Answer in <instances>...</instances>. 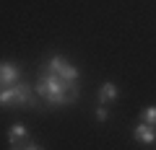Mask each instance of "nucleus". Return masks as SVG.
<instances>
[{
    "mask_svg": "<svg viewBox=\"0 0 156 150\" xmlns=\"http://www.w3.org/2000/svg\"><path fill=\"white\" fill-rule=\"evenodd\" d=\"M133 137L138 140V142H143V145H154L156 142V127H151V124H146V122H138L135 129H133Z\"/></svg>",
    "mask_w": 156,
    "mask_h": 150,
    "instance_id": "obj_3",
    "label": "nucleus"
},
{
    "mask_svg": "<svg viewBox=\"0 0 156 150\" xmlns=\"http://www.w3.org/2000/svg\"><path fill=\"white\" fill-rule=\"evenodd\" d=\"M8 142L11 145H23V142H29V129L23 127V124H11L8 127Z\"/></svg>",
    "mask_w": 156,
    "mask_h": 150,
    "instance_id": "obj_4",
    "label": "nucleus"
},
{
    "mask_svg": "<svg viewBox=\"0 0 156 150\" xmlns=\"http://www.w3.org/2000/svg\"><path fill=\"white\" fill-rule=\"evenodd\" d=\"M21 80V70L13 62H0V88H13Z\"/></svg>",
    "mask_w": 156,
    "mask_h": 150,
    "instance_id": "obj_2",
    "label": "nucleus"
},
{
    "mask_svg": "<svg viewBox=\"0 0 156 150\" xmlns=\"http://www.w3.org/2000/svg\"><path fill=\"white\" fill-rule=\"evenodd\" d=\"M13 91H16V106L31 109V106L37 104V98H34V88L26 83V80H18V83L13 85Z\"/></svg>",
    "mask_w": 156,
    "mask_h": 150,
    "instance_id": "obj_1",
    "label": "nucleus"
},
{
    "mask_svg": "<svg viewBox=\"0 0 156 150\" xmlns=\"http://www.w3.org/2000/svg\"><path fill=\"white\" fill-rule=\"evenodd\" d=\"M8 150H21V148H16V145H11V148H8Z\"/></svg>",
    "mask_w": 156,
    "mask_h": 150,
    "instance_id": "obj_12",
    "label": "nucleus"
},
{
    "mask_svg": "<svg viewBox=\"0 0 156 150\" xmlns=\"http://www.w3.org/2000/svg\"><path fill=\"white\" fill-rule=\"evenodd\" d=\"M140 122H146V124H151V127H156V106L143 109V114H140Z\"/></svg>",
    "mask_w": 156,
    "mask_h": 150,
    "instance_id": "obj_9",
    "label": "nucleus"
},
{
    "mask_svg": "<svg viewBox=\"0 0 156 150\" xmlns=\"http://www.w3.org/2000/svg\"><path fill=\"white\" fill-rule=\"evenodd\" d=\"M96 119H99V122H107V119H109V111H107V106H96Z\"/></svg>",
    "mask_w": 156,
    "mask_h": 150,
    "instance_id": "obj_10",
    "label": "nucleus"
},
{
    "mask_svg": "<svg viewBox=\"0 0 156 150\" xmlns=\"http://www.w3.org/2000/svg\"><path fill=\"white\" fill-rule=\"evenodd\" d=\"M65 67V60H62L60 55H55V57H50L47 60V65H44V72H52V75H60V70Z\"/></svg>",
    "mask_w": 156,
    "mask_h": 150,
    "instance_id": "obj_6",
    "label": "nucleus"
},
{
    "mask_svg": "<svg viewBox=\"0 0 156 150\" xmlns=\"http://www.w3.org/2000/svg\"><path fill=\"white\" fill-rule=\"evenodd\" d=\"M60 78H62V80H78V67L65 62V67L60 70Z\"/></svg>",
    "mask_w": 156,
    "mask_h": 150,
    "instance_id": "obj_8",
    "label": "nucleus"
},
{
    "mask_svg": "<svg viewBox=\"0 0 156 150\" xmlns=\"http://www.w3.org/2000/svg\"><path fill=\"white\" fill-rule=\"evenodd\" d=\"M0 106H16V91L0 88Z\"/></svg>",
    "mask_w": 156,
    "mask_h": 150,
    "instance_id": "obj_7",
    "label": "nucleus"
},
{
    "mask_svg": "<svg viewBox=\"0 0 156 150\" xmlns=\"http://www.w3.org/2000/svg\"><path fill=\"white\" fill-rule=\"evenodd\" d=\"M21 150H44L42 148V145H37V142H31V140H29V142H23V148Z\"/></svg>",
    "mask_w": 156,
    "mask_h": 150,
    "instance_id": "obj_11",
    "label": "nucleus"
},
{
    "mask_svg": "<svg viewBox=\"0 0 156 150\" xmlns=\"http://www.w3.org/2000/svg\"><path fill=\"white\" fill-rule=\"evenodd\" d=\"M117 96H120V88H117L115 83H104L99 88V104L107 106V104H112V101H117Z\"/></svg>",
    "mask_w": 156,
    "mask_h": 150,
    "instance_id": "obj_5",
    "label": "nucleus"
}]
</instances>
